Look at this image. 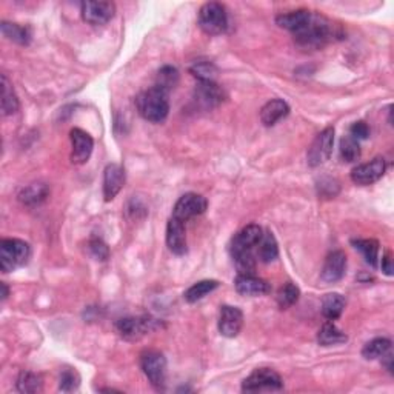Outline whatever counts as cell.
Instances as JSON below:
<instances>
[{
  "mask_svg": "<svg viewBox=\"0 0 394 394\" xmlns=\"http://www.w3.org/2000/svg\"><path fill=\"white\" fill-rule=\"evenodd\" d=\"M337 36L336 27L332 25L330 18L320 14V12H313L304 27L294 33V40L300 48L305 49H319L326 43L332 40V37Z\"/></svg>",
  "mask_w": 394,
  "mask_h": 394,
  "instance_id": "1",
  "label": "cell"
},
{
  "mask_svg": "<svg viewBox=\"0 0 394 394\" xmlns=\"http://www.w3.org/2000/svg\"><path fill=\"white\" fill-rule=\"evenodd\" d=\"M135 105H137L139 114L151 123H162L170 113L168 92L162 91L157 86H151V88L140 92L135 98Z\"/></svg>",
  "mask_w": 394,
  "mask_h": 394,
  "instance_id": "2",
  "label": "cell"
},
{
  "mask_svg": "<svg viewBox=\"0 0 394 394\" xmlns=\"http://www.w3.org/2000/svg\"><path fill=\"white\" fill-rule=\"evenodd\" d=\"M31 256L29 245L21 239H3L0 242V270L11 273L23 267Z\"/></svg>",
  "mask_w": 394,
  "mask_h": 394,
  "instance_id": "3",
  "label": "cell"
},
{
  "mask_svg": "<svg viewBox=\"0 0 394 394\" xmlns=\"http://www.w3.org/2000/svg\"><path fill=\"white\" fill-rule=\"evenodd\" d=\"M199 27L208 36H220L228 29V12L218 2H208L199 11Z\"/></svg>",
  "mask_w": 394,
  "mask_h": 394,
  "instance_id": "4",
  "label": "cell"
},
{
  "mask_svg": "<svg viewBox=\"0 0 394 394\" xmlns=\"http://www.w3.org/2000/svg\"><path fill=\"white\" fill-rule=\"evenodd\" d=\"M140 368L156 390H162L166 380V359L156 350H146L140 354Z\"/></svg>",
  "mask_w": 394,
  "mask_h": 394,
  "instance_id": "5",
  "label": "cell"
},
{
  "mask_svg": "<svg viewBox=\"0 0 394 394\" xmlns=\"http://www.w3.org/2000/svg\"><path fill=\"white\" fill-rule=\"evenodd\" d=\"M283 380L279 373L271 368H257L242 382L244 393H262V391H280Z\"/></svg>",
  "mask_w": 394,
  "mask_h": 394,
  "instance_id": "6",
  "label": "cell"
},
{
  "mask_svg": "<svg viewBox=\"0 0 394 394\" xmlns=\"http://www.w3.org/2000/svg\"><path fill=\"white\" fill-rule=\"evenodd\" d=\"M332 146H334V128L328 127L313 140L310 150H308V165L316 168L325 163L331 157Z\"/></svg>",
  "mask_w": 394,
  "mask_h": 394,
  "instance_id": "7",
  "label": "cell"
},
{
  "mask_svg": "<svg viewBox=\"0 0 394 394\" xmlns=\"http://www.w3.org/2000/svg\"><path fill=\"white\" fill-rule=\"evenodd\" d=\"M156 326V320L146 316L139 317H122L116 322V330L125 341H139L146 332H150Z\"/></svg>",
  "mask_w": 394,
  "mask_h": 394,
  "instance_id": "8",
  "label": "cell"
},
{
  "mask_svg": "<svg viewBox=\"0 0 394 394\" xmlns=\"http://www.w3.org/2000/svg\"><path fill=\"white\" fill-rule=\"evenodd\" d=\"M208 200L205 197L196 193H187L183 194L181 199L176 202L174 208H172V218H176L182 222H187L189 219L200 215L207 211Z\"/></svg>",
  "mask_w": 394,
  "mask_h": 394,
  "instance_id": "9",
  "label": "cell"
},
{
  "mask_svg": "<svg viewBox=\"0 0 394 394\" xmlns=\"http://www.w3.org/2000/svg\"><path fill=\"white\" fill-rule=\"evenodd\" d=\"M386 171V162L384 157H376L369 160L367 163L357 165L356 168L351 171V181L360 187H367V185H373L374 182L380 181Z\"/></svg>",
  "mask_w": 394,
  "mask_h": 394,
  "instance_id": "10",
  "label": "cell"
},
{
  "mask_svg": "<svg viewBox=\"0 0 394 394\" xmlns=\"http://www.w3.org/2000/svg\"><path fill=\"white\" fill-rule=\"evenodd\" d=\"M71 140V160L76 165H83L88 162L92 150H94V140L91 135L80 128H73L70 131Z\"/></svg>",
  "mask_w": 394,
  "mask_h": 394,
  "instance_id": "11",
  "label": "cell"
},
{
  "mask_svg": "<svg viewBox=\"0 0 394 394\" xmlns=\"http://www.w3.org/2000/svg\"><path fill=\"white\" fill-rule=\"evenodd\" d=\"M116 14V5L113 2H83L82 3V17L90 25H105L108 23Z\"/></svg>",
  "mask_w": 394,
  "mask_h": 394,
  "instance_id": "12",
  "label": "cell"
},
{
  "mask_svg": "<svg viewBox=\"0 0 394 394\" xmlns=\"http://www.w3.org/2000/svg\"><path fill=\"white\" fill-rule=\"evenodd\" d=\"M194 101L203 109H213L225 101V92L215 82H199L194 88Z\"/></svg>",
  "mask_w": 394,
  "mask_h": 394,
  "instance_id": "13",
  "label": "cell"
},
{
  "mask_svg": "<svg viewBox=\"0 0 394 394\" xmlns=\"http://www.w3.org/2000/svg\"><path fill=\"white\" fill-rule=\"evenodd\" d=\"M244 326V313L237 306L224 305L220 306L219 314V331L228 339L236 337Z\"/></svg>",
  "mask_w": 394,
  "mask_h": 394,
  "instance_id": "14",
  "label": "cell"
},
{
  "mask_svg": "<svg viewBox=\"0 0 394 394\" xmlns=\"http://www.w3.org/2000/svg\"><path fill=\"white\" fill-rule=\"evenodd\" d=\"M127 174L122 165L109 163L103 171V197L105 202L114 200V197L125 187Z\"/></svg>",
  "mask_w": 394,
  "mask_h": 394,
  "instance_id": "15",
  "label": "cell"
},
{
  "mask_svg": "<svg viewBox=\"0 0 394 394\" xmlns=\"http://www.w3.org/2000/svg\"><path fill=\"white\" fill-rule=\"evenodd\" d=\"M262 236H263V231L261 226L256 224L246 225L242 231H239L236 236L233 237L231 246H230L231 254H234V252H242V251L254 252V248H257Z\"/></svg>",
  "mask_w": 394,
  "mask_h": 394,
  "instance_id": "16",
  "label": "cell"
},
{
  "mask_svg": "<svg viewBox=\"0 0 394 394\" xmlns=\"http://www.w3.org/2000/svg\"><path fill=\"white\" fill-rule=\"evenodd\" d=\"M234 288L240 296H250V298L268 294L271 291L270 283L256 274H237Z\"/></svg>",
  "mask_w": 394,
  "mask_h": 394,
  "instance_id": "17",
  "label": "cell"
},
{
  "mask_svg": "<svg viewBox=\"0 0 394 394\" xmlns=\"http://www.w3.org/2000/svg\"><path fill=\"white\" fill-rule=\"evenodd\" d=\"M166 245L171 252L177 256H183L188 251L187 246V233H185V224L182 220L171 218L166 225Z\"/></svg>",
  "mask_w": 394,
  "mask_h": 394,
  "instance_id": "18",
  "label": "cell"
},
{
  "mask_svg": "<svg viewBox=\"0 0 394 394\" xmlns=\"http://www.w3.org/2000/svg\"><path fill=\"white\" fill-rule=\"evenodd\" d=\"M347 271V256L341 250H336L330 252L325 259L324 268H322V280L328 283H334L341 280Z\"/></svg>",
  "mask_w": 394,
  "mask_h": 394,
  "instance_id": "19",
  "label": "cell"
},
{
  "mask_svg": "<svg viewBox=\"0 0 394 394\" xmlns=\"http://www.w3.org/2000/svg\"><path fill=\"white\" fill-rule=\"evenodd\" d=\"M289 114V107L282 98H273L267 102L261 109V120L265 127H274L277 122L285 119Z\"/></svg>",
  "mask_w": 394,
  "mask_h": 394,
  "instance_id": "20",
  "label": "cell"
},
{
  "mask_svg": "<svg viewBox=\"0 0 394 394\" xmlns=\"http://www.w3.org/2000/svg\"><path fill=\"white\" fill-rule=\"evenodd\" d=\"M48 194H49V187L47 183L34 182V183L27 185V187H23L21 191H18L17 199L21 200L23 205L36 207L45 200Z\"/></svg>",
  "mask_w": 394,
  "mask_h": 394,
  "instance_id": "21",
  "label": "cell"
},
{
  "mask_svg": "<svg viewBox=\"0 0 394 394\" xmlns=\"http://www.w3.org/2000/svg\"><path fill=\"white\" fill-rule=\"evenodd\" d=\"M310 14H311V11H308V10L283 12V14H279L276 17V23L279 25L280 28L291 31V33L294 34L296 31L304 27L305 22L308 21V17H310Z\"/></svg>",
  "mask_w": 394,
  "mask_h": 394,
  "instance_id": "22",
  "label": "cell"
},
{
  "mask_svg": "<svg viewBox=\"0 0 394 394\" xmlns=\"http://www.w3.org/2000/svg\"><path fill=\"white\" fill-rule=\"evenodd\" d=\"M347 341V334H345L342 330H339L332 320L325 322L317 332V342L319 345H322V347H332V345L345 343Z\"/></svg>",
  "mask_w": 394,
  "mask_h": 394,
  "instance_id": "23",
  "label": "cell"
},
{
  "mask_svg": "<svg viewBox=\"0 0 394 394\" xmlns=\"http://www.w3.org/2000/svg\"><path fill=\"white\" fill-rule=\"evenodd\" d=\"M257 257L263 263H270L279 257V245L271 231L263 233L261 242L257 245Z\"/></svg>",
  "mask_w": 394,
  "mask_h": 394,
  "instance_id": "24",
  "label": "cell"
},
{
  "mask_svg": "<svg viewBox=\"0 0 394 394\" xmlns=\"http://www.w3.org/2000/svg\"><path fill=\"white\" fill-rule=\"evenodd\" d=\"M0 29H2V34L6 39L18 43V45H28L31 42V29L28 27H23V25H18V23H11V22H6L3 21L0 23Z\"/></svg>",
  "mask_w": 394,
  "mask_h": 394,
  "instance_id": "25",
  "label": "cell"
},
{
  "mask_svg": "<svg viewBox=\"0 0 394 394\" xmlns=\"http://www.w3.org/2000/svg\"><path fill=\"white\" fill-rule=\"evenodd\" d=\"M354 248L360 251V254L365 259L369 267L376 268L379 263V242L374 239H353L351 240Z\"/></svg>",
  "mask_w": 394,
  "mask_h": 394,
  "instance_id": "26",
  "label": "cell"
},
{
  "mask_svg": "<svg viewBox=\"0 0 394 394\" xmlns=\"http://www.w3.org/2000/svg\"><path fill=\"white\" fill-rule=\"evenodd\" d=\"M345 310V299L339 293H328L322 299V314L325 319L336 320L342 316Z\"/></svg>",
  "mask_w": 394,
  "mask_h": 394,
  "instance_id": "27",
  "label": "cell"
},
{
  "mask_svg": "<svg viewBox=\"0 0 394 394\" xmlns=\"http://www.w3.org/2000/svg\"><path fill=\"white\" fill-rule=\"evenodd\" d=\"M218 287H219L218 280H213V279L199 280V282H196L194 285H191L187 291L183 293V299L189 302V304H194V302L203 299L209 293H213Z\"/></svg>",
  "mask_w": 394,
  "mask_h": 394,
  "instance_id": "28",
  "label": "cell"
},
{
  "mask_svg": "<svg viewBox=\"0 0 394 394\" xmlns=\"http://www.w3.org/2000/svg\"><path fill=\"white\" fill-rule=\"evenodd\" d=\"M18 111V98L8 77L2 74V114L11 116Z\"/></svg>",
  "mask_w": 394,
  "mask_h": 394,
  "instance_id": "29",
  "label": "cell"
},
{
  "mask_svg": "<svg viewBox=\"0 0 394 394\" xmlns=\"http://www.w3.org/2000/svg\"><path fill=\"white\" fill-rule=\"evenodd\" d=\"M388 351H391V341L386 337H378L365 343V347L362 348V356L367 360H374L384 357Z\"/></svg>",
  "mask_w": 394,
  "mask_h": 394,
  "instance_id": "30",
  "label": "cell"
},
{
  "mask_svg": "<svg viewBox=\"0 0 394 394\" xmlns=\"http://www.w3.org/2000/svg\"><path fill=\"white\" fill-rule=\"evenodd\" d=\"M177 83H179V71L174 66L165 65L157 71L156 83H154V86H157V88L170 94V91L174 90Z\"/></svg>",
  "mask_w": 394,
  "mask_h": 394,
  "instance_id": "31",
  "label": "cell"
},
{
  "mask_svg": "<svg viewBox=\"0 0 394 394\" xmlns=\"http://www.w3.org/2000/svg\"><path fill=\"white\" fill-rule=\"evenodd\" d=\"M189 71L196 79H199V82H214L219 73L218 66L209 60H196L189 66Z\"/></svg>",
  "mask_w": 394,
  "mask_h": 394,
  "instance_id": "32",
  "label": "cell"
},
{
  "mask_svg": "<svg viewBox=\"0 0 394 394\" xmlns=\"http://www.w3.org/2000/svg\"><path fill=\"white\" fill-rule=\"evenodd\" d=\"M17 391L31 394V393H39L42 391L43 382L39 374H36L33 371H22L18 374L17 382H16Z\"/></svg>",
  "mask_w": 394,
  "mask_h": 394,
  "instance_id": "33",
  "label": "cell"
},
{
  "mask_svg": "<svg viewBox=\"0 0 394 394\" xmlns=\"http://www.w3.org/2000/svg\"><path fill=\"white\" fill-rule=\"evenodd\" d=\"M339 154H341V159L343 162L353 163L356 160L360 159V145L359 140H356L351 135H345L341 140V146H339Z\"/></svg>",
  "mask_w": 394,
  "mask_h": 394,
  "instance_id": "34",
  "label": "cell"
},
{
  "mask_svg": "<svg viewBox=\"0 0 394 394\" xmlns=\"http://www.w3.org/2000/svg\"><path fill=\"white\" fill-rule=\"evenodd\" d=\"M300 289L294 285L293 282H287L285 285L280 287L279 291H277V305H279L280 310H287V308L293 306L296 302L299 300Z\"/></svg>",
  "mask_w": 394,
  "mask_h": 394,
  "instance_id": "35",
  "label": "cell"
},
{
  "mask_svg": "<svg viewBox=\"0 0 394 394\" xmlns=\"http://www.w3.org/2000/svg\"><path fill=\"white\" fill-rule=\"evenodd\" d=\"M80 385V376L74 368L60 369L59 374V390L62 393L76 391Z\"/></svg>",
  "mask_w": 394,
  "mask_h": 394,
  "instance_id": "36",
  "label": "cell"
},
{
  "mask_svg": "<svg viewBox=\"0 0 394 394\" xmlns=\"http://www.w3.org/2000/svg\"><path fill=\"white\" fill-rule=\"evenodd\" d=\"M88 246H90L91 254L94 256L97 261L103 262V261H107V259L109 257V248H108L107 244H105L102 239H97V237L91 239Z\"/></svg>",
  "mask_w": 394,
  "mask_h": 394,
  "instance_id": "37",
  "label": "cell"
},
{
  "mask_svg": "<svg viewBox=\"0 0 394 394\" xmlns=\"http://www.w3.org/2000/svg\"><path fill=\"white\" fill-rule=\"evenodd\" d=\"M350 135L351 137H354L356 140H365V139H368V135H369V127L362 120L354 122L350 128Z\"/></svg>",
  "mask_w": 394,
  "mask_h": 394,
  "instance_id": "38",
  "label": "cell"
},
{
  "mask_svg": "<svg viewBox=\"0 0 394 394\" xmlns=\"http://www.w3.org/2000/svg\"><path fill=\"white\" fill-rule=\"evenodd\" d=\"M380 268H382V271H384L386 276H393V259H391L390 252H386V254L382 257Z\"/></svg>",
  "mask_w": 394,
  "mask_h": 394,
  "instance_id": "39",
  "label": "cell"
},
{
  "mask_svg": "<svg viewBox=\"0 0 394 394\" xmlns=\"http://www.w3.org/2000/svg\"><path fill=\"white\" fill-rule=\"evenodd\" d=\"M0 287H2V300H6V298H8V294H10V289L8 287H6L5 282L0 283Z\"/></svg>",
  "mask_w": 394,
  "mask_h": 394,
  "instance_id": "40",
  "label": "cell"
}]
</instances>
